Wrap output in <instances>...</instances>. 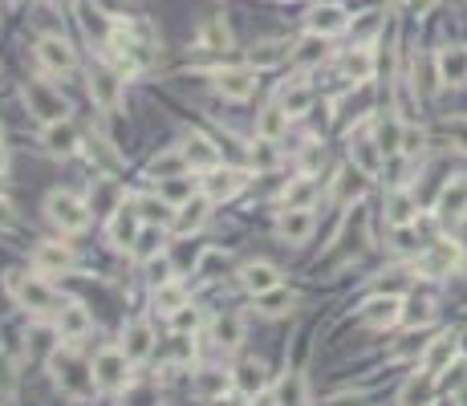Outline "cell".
Returning a JSON list of instances; mask_svg holds the SVG:
<instances>
[{
    "mask_svg": "<svg viewBox=\"0 0 467 406\" xmlns=\"http://www.w3.org/2000/svg\"><path fill=\"white\" fill-rule=\"evenodd\" d=\"M171 321H175V334H195V329H200V309L187 300L179 313H171Z\"/></svg>",
    "mask_w": 467,
    "mask_h": 406,
    "instance_id": "47",
    "label": "cell"
},
{
    "mask_svg": "<svg viewBox=\"0 0 467 406\" xmlns=\"http://www.w3.org/2000/svg\"><path fill=\"white\" fill-rule=\"evenodd\" d=\"M150 345H155V334H150L147 321H131V326L123 329V350H126V358H131V362H147Z\"/></svg>",
    "mask_w": 467,
    "mask_h": 406,
    "instance_id": "21",
    "label": "cell"
},
{
    "mask_svg": "<svg viewBox=\"0 0 467 406\" xmlns=\"http://www.w3.org/2000/svg\"><path fill=\"white\" fill-rule=\"evenodd\" d=\"M163 240H167V232H163L159 224H147V228L139 232V240H134V248H131L134 260H150L163 248Z\"/></svg>",
    "mask_w": 467,
    "mask_h": 406,
    "instance_id": "38",
    "label": "cell"
},
{
    "mask_svg": "<svg viewBox=\"0 0 467 406\" xmlns=\"http://www.w3.org/2000/svg\"><path fill=\"white\" fill-rule=\"evenodd\" d=\"M337 70H342L350 81H370L374 78V57L358 45V49H345V54L337 57Z\"/></svg>",
    "mask_w": 467,
    "mask_h": 406,
    "instance_id": "23",
    "label": "cell"
},
{
    "mask_svg": "<svg viewBox=\"0 0 467 406\" xmlns=\"http://www.w3.org/2000/svg\"><path fill=\"white\" fill-rule=\"evenodd\" d=\"M212 406H240V398H228V394H220V398H212Z\"/></svg>",
    "mask_w": 467,
    "mask_h": 406,
    "instance_id": "57",
    "label": "cell"
},
{
    "mask_svg": "<svg viewBox=\"0 0 467 406\" xmlns=\"http://www.w3.org/2000/svg\"><path fill=\"white\" fill-rule=\"evenodd\" d=\"M208 212H212V195L195 191L183 207H175V220H171V228H175L179 236H191V232H200L203 224H208Z\"/></svg>",
    "mask_w": 467,
    "mask_h": 406,
    "instance_id": "12",
    "label": "cell"
},
{
    "mask_svg": "<svg viewBox=\"0 0 467 406\" xmlns=\"http://www.w3.org/2000/svg\"><path fill=\"white\" fill-rule=\"evenodd\" d=\"M159 195H163V199L171 203V207H183V203H187V199H191V195H195V179L187 175V171H183V175L159 179Z\"/></svg>",
    "mask_w": 467,
    "mask_h": 406,
    "instance_id": "29",
    "label": "cell"
},
{
    "mask_svg": "<svg viewBox=\"0 0 467 406\" xmlns=\"http://www.w3.org/2000/svg\"><path fill=\"white\" fill-rule=\"evenodd\" d=\"M139 232H142V216H139V207H134V203H123V207L110 216V224H106V240L118 248V252L134 248Z\"/></svg>",
    "mask_w": 467,
    "mask_h": 406,
    "instance_id": "8",
    "label": "cell"
},
{
    "mask_svg": "<svg viewBox=\"0 0 467 406\" xmlns=\"http://www.w3.org/2000/svg\"><path fill=\"white\" fill-rule=\"evenodd\" d=\"M297 62H301V65H318V62H326V37L309 33L305 41L297 45Z\"/></svg>",
    "mask_w": 467,
    "mask_h": 406,
    "instance_id": "46",
    "label": "cell"
},
{
    "mask_svg": "<svg viewBox=\"0 0 467 406\" xmlns=\"http://www.w3.org/2000/svg\"><path fill=\"white\" fill-rule=\"evenodd\" d=\"M431 390H435V374L423 370V378H414L411 386L403 390V406H427L431 402Z\"/></svg>",
    "mask_w": 467,
    "mask_h": 406,
    "instance_id": "42",
    "label": "cell"
},
{
    "mask_svg": "<svg viewBox=\"0 0 467 406\" xmlns=\"http://www.w3.org/2000/svg\"><path fill=\"white\" fill-rule=\"evenodd\" d=\"M228 45H232V33H228V25H224V17H212L200 29V49L216 54V49H228Z\"/></svg>",
    "mask_w": 467,
    "mask_h": 406,
    "instance_id": "37",
    "label": "cell"
},
{
    "mask_svg": "<svg viewBox=\"0 0 467 406\" xmlns=\"http://www.w3.org/2000/svg\"><path fill=\"white\" fill-rule=\"evenodd\" d=\"M447 139H455L459 147H467V118H459V123H447Z\"/></svg>",
    "mask_w": 467,
    "mask_h": 406,
    "instance_id": "53",
    "label": "cell"
},
{
    "mask_svg": "<svg viewBox=\"0 0 467 406\" xmlns=\"http://www.w3.org/2000/svg\"><path fill=\"white\" fill-rule=\"evenodd\" d=\"M73 265H78V260H73V248L62 244V240H45L33 252V268L41 276H62V273H70Z\"/></svg>",
    "mask_w": 467,
    "mask_h": 406,
    "instance_id": "9",
    "label": "cell"
},
{
    "mask_svg": "<svg viewBox=\"0 0 467 406\" xmlns=\"http://www.w3.org/2000/svg\"><path fill=\"white\" fill-rule=\"evenodd\" d=\"M89 329H94V317H89L86 305L73 300V305H62V309H57V337H62V342H70V345L81 342Z\"/></svg>",
    "mask_w": 467,
    "mask_h": 406,
    "instance_id": "15",
    "label": "cell"
},
{
    "mask_svg": "<svg viewBox=\"0 0 467 406\" xmlns=\"http://www.w3.org/2000/svg\"><path fill=\"white\" fill-rule=\"evenodd\" d=\"M435 70H439V81H447V86H463L467 81V49L463 45H447V49H439Z\"/></svg>",
    "mask_w": 467,
    "mask_h": 406,
    "instance_id": "18",
    "label": "cell"
},
{
    "mask_svg": "<svg viewBox=\"0 0 467 406\" xmlns=\"http://www.w3.org/2000/svg\"><path fill=\"white\" fill-rule=\"evenodd\" d=\"M361 191H366V171H342V179L334 183V199L337 203H353L361 199Z\"/></svg>",
    "mask_w": 467,
    "mask_h": 406,
    "instance_id": "36",
    "label": "cell"
},
{
    "mask_svg": "<svg viewBox=\"0 0 467 406\" xmlns=\"http://www.w3.org/2000/svg\"><path fill=\"white\" fill-rule=\"evenodd\" d=\"M455 265H459V248H455V244H435L431 252L419 260V268H423V273H431V276L451 273Z\"/></svg>",
    "mask_w": 467,
    "mask_h": 406,
    "instance_id": "27",
    "label": "cell"
},
{
    "mask_svg": "<svg viewBox=\"0 0 467 406\" xmlns=\"http://www.w3.org/2000/svg\"><path fill=\"white\" fill-rule=\"evenodd\" d=\"M232 382H236V378H228V374H224V370H200V374H195V394L212 402V398L228 394V390H232Z\"/></svg>",
    "mask_w": 467,
    "mask_h": 406,
    "instance_id": "30",
    "label": "cell"
},
{
    "mask_svg": "<svg viewBox=\"0 0 467 406\" xmlns=\"http://www.w3.org/2000/svg\"><path fill=\"white\" fill-rule=\"evenodd\" d=\"M131 358H126L123 345H106V350H98L94 358V378H98V390H106V394H123L131 386Z\"/></svg>",
    "mask_w": 467,
    "mask_h": 406,
    "instance_id": "3",
    "label": "cell"
},
{
    "mask_svg": "<svg viewBox=\"0 0 467 406\" xmlns=\"http://www.w3.org/2000/svg\"><path fill=\"white\" fill-rule=\"evenodd\" d=\"M455 353H459V337H451V334L435 337V342L427 345V353H423V370H431L435 378H439V374L451 366V358H455Z\"/></svg>",
    "mask_w": 467,
    "mask_h": 406,
    "instance_id": "22",
    "label": "cell"
},
{
    "mask_svg": "<svg viewBox=\"0 0 467 406\" xmlns=\"http://www.w3.org/2000/svg\"><path fill=\"white\" fill-rule=\"evenodd\" d=\"M427 345H431V342H427V334H423V329H414V334H406L403 342L390 350V358H395V362H406V358H423Z\"/></svg>",
    "mask_w": 467,
    "mask_h": 406,
    "instance_id": "41",
    "label": "cell"
},
{
    "mask_svg": "<svg viewBox=\"0 0 467 406\" xmlns=\"http://www.w3.org/2000/svg\"><path fill=\"white\" fill-rule=\"evenodd\" d=\"M45 216H49L62 232H86L89 228V203H81L73 191H49Z\"/></svg>",
    "mask_w": 467,
    "mask_h": 406,
    "instance_id": "5",
    "label": "cell"
},
{
    "mask_svg": "<svg viewBox=\"0 0 467 406\" xmlns=\"http://www.w3.org/2000/svg\"><path fill=\"white\" fill-rule=\"evenodd\" d=\"M435 4H439V0H406V9H411L414 17H427V13H431Z\"/></svg>",
    "mask_w": 467,
    "mask_h": 406,
    "instance_id": "56",
    "label": "cell"
},
{
    "mask_svg": "<svg viewBox=\"0 0 467 406\" xmlns=\"http://www.w3.org/2000/svg\"><path fill=\"white\" fill-rule=\"evenodd\" d=\"M171 353H175L179 366L191 362V342H187V334H175V342H171Z\"/></svg>",
    "mask_w": 467,
    "mask_h": 406,
    "instance_id": "52",
    "label": "cell"
},
{
    "mask_svg": "<svg viewBox=\"0 0 467 406\" xmlns=\"http://www.w3.org/2000/svg\"><path fill=\"white\" fill-rule=\"evenodd\" d=\"M248 187V171H232V167H216L208 171V179H203V191L216 199H232L236 191H244Z\"/></svg>",
    "mask_w": 467,
    "mask_h": 406,
    "instance_id": "16",
    "label": "cell"
},
{
    "mask_svg": "<svg viewBox=\"0 0 467 406\" xmlns=\"http://www.w3.org/2000/svg\"><path fill=\"white\" fill-rule=\"evenodd\" d=\"M414 212H419V199H414V195H406V191H395V195H390L386 220L395 224V228H406V224L414 220Z\"/></svg>",
    "mask_w": 467,
    "mask_h": 406,
    "instance_id": "35",
    "label": "cell"
},
{
    "mask_svg": "<svg viewBox=\"0 0 467 406\" xmlns=\"http://www.w3.org/2000/svg\"><path fill=\"white\" fill-rule=\"evenodd\" d=\"M382 29V13H361V21L353 25V41H370Z\"/></svg>",
    "mask_w": 467,
    "mask_h": 406,
    "instance_id": "50",
    "label": "cell"
},
{
    "mask_svg": "<svg viewBox=\"0 0 467 406\" xmlns=\"http://www.w3.org/2000/svg\"><path fill=\"white\" fill-rule=\"evenodd\" d=\"M9 292L13 297H17V305L21 309H29V313H37V317H41V313H57L65 305L62 297H57L54 289H49V284L41 281V276H29V273H9Z\"/></svg>",
    "mask_w": 467,
    "mask_h": 406,
    "instance_id": "2",
    "label": "cell"
},
{
    "mask_svg": "<svg viewBox=\"0 0 467 406\" xmlns=\"http://www.w3.org/2000/svg\"><path fill=\"white\" fill-rule=\"evenodd\" d=\"M305 25H309V33L334 37V33H342V29L350 25V21H345V13L337 9V4H318V9H309Z\"/></svg>",
    "mask_w": 467,
    "mask_h": 406,
    "instance_id": "20",
    "label": "cell"
},
{
    "mask_svg": "<svg viewBox=\"0 0 467 406\" xmlns=\"http://www.w3.org/2000/svg\"><path fill=\"white\" fill-rule=\"evenodd\" d=\"M309 102H313V94H309V86H301V81L281 94V106H284V114H289V118H301V114H305Z\"/></svg>",
    "mask_w": 467,
    "mask_h": 406,
    "instance_id": "43",
    "label": "cell"
},
{
    "mask_svg": "<svg viewBox=\"0 0 467 406\" xmlns=\"http://www.w3.org/2000/svg\"><path fill=\"white\" fill-rule=\"evenodd\" d=\"M89 94L102 110H118L123 106V73L110 65H89Z\"/></svg>",
    "mask_w": 467,
    "mask_h": 406,
    "instance_id": "7",
    "label": "cell"
},
{
    "mask_svg": "<svg viewBox=\"0 0 467 406\" xmlns=\"http://www.w3.org/2000/svg\"><path fill=\"white\" fill-rule=\"evenodd\" d=\"M13 224H17V216H13V203L0 199V232H9Z\"/></svg>",
    "mask_w": 467,
    "mask_h": 406,
    "instance_id": "54",
    "label": "cell"
},
{
    "mask_svg": "<svg viewBox=\"0 0 467 406\" xmlns=\"http://www.w3.org/2000/svg\"><path fill=\"white\" fill-rule=\"evenodd\" d=\"M353 155H358V167L366 171V175H374V171L382 167V147H378V142H370V139L353 142Z\"/></svg>",
    "mask_w": 467,
    "mask_h": 406,
    "instance_id": "44",
    "label": "cell"
},
{
    "mask_svg": "<svg viewBox=\"0 0 467 406\" xmlns=\"http://www.w3.org/2000/svg\"><path fill=\"white\" fill-rule=\"evenodd\" d=\"M57 9H73V0H54Z\"/></svg>",
    "mask_w": 467,
    "mask_h": 406,
    "instance_id": "59",
    "label": "cell"
},
{
    "mask_svg": "<svg viewBox=\"0 0 467 406\" xmlns=\"http://www.w3.org/2000/svg\"><path fill=\"white\" fill-rule=\"evenodd\" d=\"M252 163H256L260 171L276 167V142H273V139H260V142H256V147H252Z\"/></svg>",
    "mask_w": 467,
    "mask_h": 406,
    "instance_id": "49",
    "label": "cell"
},
{
    "mask_svg": "<svg viewBox=\"0 0 467 406\" xmlns=\"http://www.w3.org/2000/svg\"><path fill=\"white\" fill-rule=\"evenodd\" d=\"M0 139H4V126H0Z\"/></svg>",
    "mask_w": 467,
    "mask_h": 406,
    "instance_id": "61",
    "label": "cell"
},
{
    "mask_svg": "<svg viewBox=\"0 0 467 406\" xmlns=\"http://www.w3.org/2000/svg\"><path fill=\"white\" fill-rule=\"evenodd\" d=\"M403 313H406V300L398 297V292H386V297H370L366 305H361V321H366V326H374V329L398 326V321H403Z\"/></svg>",
    "mask_w": 467,
    "mask_h": 406,
    "instance_id": "10",
    "label": "cell"
},
{
    "mask_svg": "<svg viewBox=\"0 0 467 406\" xmlns=\"http://www.w3.org/2000/svg\"><path fill=\"white\" fill-rule=\"evenodd\" d=\"M4 171H9V150L0 147V175H4Z\"/></svg>",
    "mask_w": 467,
    "mask_h": 406,
    "instance_id": "58",
    "label": "cell"
},
{
    "mask_svg": "<svg viewBox=\"0 0 467 406\" xmlns=\"http://www.w3.org/2000/svg\"><path fill=\"white\" fill-rule=\"evenodd\" d=\"M183 171H191V167H187L183 147H171V150H163L159 159H150L147 175L150 179H171V175H183Z\"/></svg>",
    "mask_w": 467,
    "mask_h": 406,
    "instance_id": "25",
    "label": "cell"
},
{
    "mask_svg": "<svg viewBox=\"0 0 467 406\" xmlns=\"http://www.w3.org/2000/svg\"><path fill=\"white\" fill-rule=\"evenodd\" d=\"M281 62H289V45L284 41H265L248 54V65H252V70H273V65H281Z\"/></svg>",
    "mask_w": 467,
    "mask_h": 406,
    "instance_id": "28",
    "label": "cell"
},
{
    "mask_svg": "<svg viewBox=\"0 0 467 406\" xmlns=\"http://www.w3.org/2000/svg\"><path fill=\"white\" fill-rule=\"evenodd\" d=\"M459 350L467 353V329H463V334H459Z\"/></svg>",
    "mask_w": 467,
    "mask_h": 406,
    "instance_id": "60",
    "label": "cell"
},
{
    "mask_svg": "<svg viewBox=\"0 0 467 406\" xmlns=\"http://www.w3.org/2000/svg\"><path fill=\"white\" fill-rule=\"evenodd\" d=\"M276 406H309L305 398V378L301 374H284L276 386Z\"/></svg>",
    "mask_w": 467,
    "mask_h": 406,
    "instance_id": "39",
    "label": "cell"
},
{
    "mask_svg": "<svg viewBox=\"0 0 467 406\" xmlns=\"http://www.w3.org/2000/svg\"><path fill=\"white\" fill-rule=\"evenodd\" d=\"M236 386H240V394H244V398H256L260 390H265V366L252 362V358L240 362L236 366Z\"/></svg>",
    "mask_w": 467,
    "mask_h": 406,
    "instance_id": "33",
    "label": "cell"
},
{
    "mask_svg": "<svg viewBox=\"0 0 467 406\" xmlns=\"http://www.w3.org/2000/svg\"><path fill=\"white\" fill-rule=\"evenodd\" d=\"M240 284H244L252 297H265V292L281 289V273H276L268 260H252V265L240 268Z\"/></svg>",
    "mask_w": 467,
    "mask_h": 406,
    "instance_id": "17",
    "label": "cell"
},
{
    "mask_svg": "<svg viewBox=\"0 0 467 406\" xmlns=\"http://www.w3.org/2000/svg\"><path fill=\"white\" fill-rule=\"evenodd\" d=\"M216 89L232 102H248L256 94V70L252 65H232V70H216Z\"/></svg>",
    "mask_w": 467,
    "mask_h": 406,
    "instance_id": "11",
    "label": "cell"
},
{
    "mask_svg": "<svg viewBox=\"0 0 467 406\" xmlns=\"http://www.w3.org/2000/svg\"><path fill=\"white\" fill-rule=\"evenodd\" d=\"M49 370H54V382H57V390H62L65 398H73V402H89V398L98 394L94 366L78 362L73 353H62V350H57L54 358H49Z\"/></svg>",
    "mask_w": 467,
    "mask_h": 406,
    "instance_id": "1",
    "label": "cell"
},
{
    "mask_svg": "<svg viewBox=\"0 0 467 406\" xmlns=\"http://www.w3.org/2000/svg\"><path fill=\"white\" fill-rule=\"evenodd\" d=\"M256 134H260V139L281 142L284 134H289V114H284V106H268L265 114L256 118Z\"/></svg>",
    "mask_w": 467,
    "mask_h": 406,
    "instance_id": "31",
    "label": "cell"
},
{
    "mask_svg": "<svg viewBox=\"0 0 467 406\" xmlns=\"http://www.w3.org/2000/svg\"><path fill=\"white\" fill-rule=\"evenodd\" d=\"M423 147H427L423 131H414V126L406 123V126H403V147H398V150H403V155H411V159H414V155H423Z\"/></svg>",
    "mask_w": 467,
    "mask_h": 406,
    "instance_id": "51",
    "label": "cell"
},
{
    "mask_svg": "<svg viewBox=\"0 0 467 406\" xmlns=\"http://www.w3.org/2000/svg\"><path fill=\"white\" fill-rule=\"evenodd\" d=\"M313 195H318L313 175H301L297 183L284 187V207H313Z\"/></svg>",
    "mask_w": 467,
    "mask_h": 406,
    "instance_id": "40",
    "label": "cell"
},
{
    "mask_svg": "<svg viewBox=\"0 0 467 406\" xmlns=\"http://www.w3.org/2000/svg\"><path fill=\"white\" fill-rule=\"evenodd\" d=\"M21 97H25L29 114H33L41 126H49V123H62V118H70V102H65V97L57 94V89L49 86V81H25Z\"/></svg>",
    "mask_w": 467,
    "mask_h": 406,
    "instance_id": "4",
    "label": "cell"
},
{
    "mask_svg": "<svg viewBox=\"0 0 467 406\" xmlns=\"http://www.w3.org/2000/svg\"><path fill=\"white\" fill-rule=\"evenodd\" d=\"M134 207H139V216H142V224H159V228H167L171 220H175V207H171L167 199H155V195H139L134 199Z\"/></svg>",
    "mask_w": 467,
    "mask_h": 406,
    "instance_id": "26",
    "label": "cell"
},
{
    "mask_svg": "<svg viewBox=\"0 0 467 406\" xmlns=\"http://www.w3.org/2000/svg\"><path fill=\"white\" fill-rule=\"evenodd\" d=\"M212 342L220 345V350H236V345L244 342V321H240L236 313H220V317L212 321Z\"/></svg>",
    "mask_w": 467,
    "mask_h": 406,
    "instance_id": "24",
    "label": "cell"
},
{
    "mask_svg": "<svg viewBox=\"0 0 467 406\" xmlns=\"http://www.w3.org/2000/svg\"><path fill=\"white\" fill-rule=\"evenodd\" d=\"M98 4V13L102 17H110V21H131V9H134V0H94Z\"/></svg>",
    "mask_w": 467,
    "mask_h": 406,
    "instance_id": "48",
    "label": "cell"
},
{
    "mask_svg": "<svg viewBox=\"0 0 467 406\" xmlns=\"http://www.w3.org/2000/svg\"><path fill=\"white\" fill-rule=\"evenodd\" d=\"M318 220H313V207H284L281 220H276V236L289 240V244H305L313 236Z\"/></svg>",
    "mask_w": 467,
    "mask_h": 406,
    "instance_id": "13",
    "label": "cell"
},
{
    "mask_svg": "<svg viewBox=\"0 0 467 406\" xmlns=\"http://www.w3.org/2000/svg\"><path fill=\"white\" fill-rule=\"evenodd\" d=\"M183 155H187V167L203 171V175L220 167V150L212 147V139H203V134H191V139L183 142Z\"/></svg>",
    "mask_w": 467,
    "mask_h": 406,
    "instance_id": "19",
    "label": "cell"
},
{
    "mask_svg": "<svg viewBox=\"0 0 467 406\" xmlns=\"http://www.w3.org/2000/svg\"><path fill=\"white\" fill-rule=\"evenodd\" d=\"M183 305H187V289H183V284H175V281L155 284V309H159V313H179Z\"/></svg>",
    "mask_w": 467,
    "mask_h": 406,
    "instance_id": "34",
    "label": "cell"
},
{
    "mask_svg": "<svg viewBox=\"0 0 467 406\" xmlns=\"http://www.w3.org/2000/svg\"><path fill=\"white\" fill-rule=\"evenodd\" d=\"M256 305H260L265 317H281V313L293 309V297L284 289H273V292H265V297H256Z\"/></svg>",
    "mask_w": 467,
    "mask_h": 406,
    "instance_id": "45",
    "label": "cell"
},
{
    "mask_svg": "<svg viewBox=\"0 0 467 406\" xmlns=\"http://www.w3.org/2000/svg\"><path fill=\"white\" fill-rule=\"evenodd\" d=\"M321 406H366V398L361 394H337V398H329V402H321Z\"/></svg>",
    "mask_w": 467,
    "mask_h": 406,
    "instance_id": "55",
    "label": "cell"
},
{
    "mask_svg": "<svg viewBox=\"0 0 467 406\" xmlns=\"http://www.w3.org/2000/svg\"><path fill=\"white\" fill-rule=\"evenodd\" d=\"M37 65H41L45 73H70L73 65H78V54H73V45L65 41V37L49 33L37 41Z\"/></svg>",
    "mask_w": 467,
    "mask_h": 406,
    "instance_id": "6",
    "label": "cell"
},
{
    "mask_svg": "<svg viewBox=\"0 0 467 406\" xmlns=\"http://www.w3.org/2000/svg\"><path fill=\"white\" fill-rule=\"evenodd\" d=\"M41 142H45V150H49V155H78L81 150V131L78 126L70 123V118H62V123H49L41 131Z\"/></svg>",
    "mask_w": 467,
    "mask_h": 406,
    "instance_id": "14",
    "label": "cell"
},
{
    "mask_svg": "<svg viewBox=\"0 0 467 406\" xmlns=\"http://www.w3.org/2000/svg\"><path fill=\"white\" fill-rule=\"evenodd\" d=\"M467 212V183H451V187H443V195H439V220H459V216Z\"/></svg>",
    "mask_w": 467,
    "mask_h": 406,
    "instance_id": "32",
    "label": "cell"
}]
</instances>
